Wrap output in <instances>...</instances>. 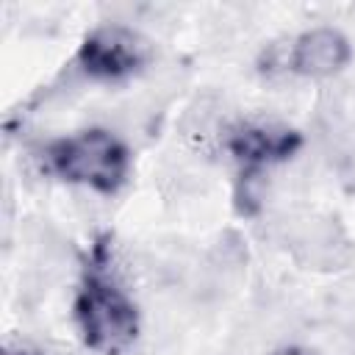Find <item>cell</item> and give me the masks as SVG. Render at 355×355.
<instances>
[{
  "mask_svg": "<svg viewBox=\"0 0 355 355\" xmlns=\"http://www.w3.org/2000/svg\"><path fill=\"white\" fill-rule=\"evenodd\" d=\"M47 164L67 180L94 191H116L128 172L125 147L108 130H83L47 150Z\"/></svg>",
  "mask_w": 355,
  "mask_h": 355,
  "instance_id": "cell-1",
  "label": "cell"
},
{
  "mask_svg": "<svg viewBox=\"0 0 355 355\" xmlns=\"http://www.w3.org/2000/svg\"><path fill=\"white\" fill-rule=\"evenodd\" d=\"M78 324L86 344L97 352L116 355L136 338V308L108 277H89L78 294Z\"/></svg>",
  "mask_w": 355,
  "mask_h": 355,
  "instance_id": "cell-2",
  "label": "cell"
},
{
  "mask_svg": "<svg viewBox=\"0 0 355 355\" xmlns=\"http://www.w3.org/2000/svg\"><path fill=\"white\" fill-rule=\"evenodd\" d=\"M275 227L277 239L302 269L338 272L352 263L355 247L341 222L327 214H286Z\"/></svg>",
  "mask_w": 355,
  "mask_h": 355,
  "instance_id": "cell-3",
  "label": "cell"
},
{
  "mask_svg": "<svg viewBox=\"0 0 355 355\" xmlns=\"http://www.w3.org/2000/svg\"><path fill=\"white\" fill-rule=\"evenodd\" d=\"M150 44L130 28L105 25L86 36L78 53V69L86 78H122L144 67Z\"/></svg>",
  "mask_w": 355,
  "mask_h": 355,
  "instance_id": "cell-4",
  "label": "cell"
},
{
  "mask_svg": "<svg viewBox=\"0 0 355 355\" xmlns=\"http://www.w3.org/2000/svg\"><path fill=\"white\" fill-rule=\"evenodd\" d=\"M347 61H349V44L333 28H313L302 33L294 42L291 55H288L291 69L308 78H330L341 72Z\"/></svg>",
  "mask_w": 355,
  "mask_h": 355,
  "instance_id": "cell-5",
  "label": "cell"
},
{
  "mask_svg": "<svg viewBox=\"0 0 355 355\" xmlns=\"http://www.w3.org/2000/svg\"><path fill=\"white\" fill-rule=\"evenodd\" d=\"M225 130H227V105L214 92L194 97L180 116V139L194 153H211L214 147H219Z\"/></svg>",
  "mask_w": 355,
  "mask_h": 355,
  "instance_id": "cell-6",
  "label": "cell"
},
{
  "mask_svg": "<svg viewBox=\"0 0 355 355\" xmlns=\"http://www.w3.org/2000/svg\"><path fill=\"white\" fill-rule=\"evenodd\" d=\"M297 139L291 130L272 128V125H250L230 136V150L247 164H266L283 158L294 150Z\"/></svg>",
  "mask_w": 355,
  "mask_h": 355,
  "instance_id": "cell-7",
  "label": "cell"
},
{
  "mask_svg": "<svg viewBox=\"0 0 355 355\" xmlns=\"http://www.w3.org/2000/svg\"><path fill=\"white\" fill-rule=\"evenodd\" d=\"M272 355H311L308 349H297V347H283V349H275Z\"/></svg>",
  "mask_w": 355,
  "mask_h": 355,
  "instance_id": "cell-8",
  "label": "cell"
},
{
  "mask_svg": "<svg viewBox=\"0 0 355 355\" xmlns=\"http://www.w3.org/2000/svg\"><path fill=\"white\" fill-rule=\"evenodd\" d=\"M6 355H33V352H28V349H22V347H17V349H6Z\"/></svg>",
  "mask_w": 355,
  "mask_h": 355,
  "instance_id": "cell-9",
  "label": "cell"
}]
</instances>
